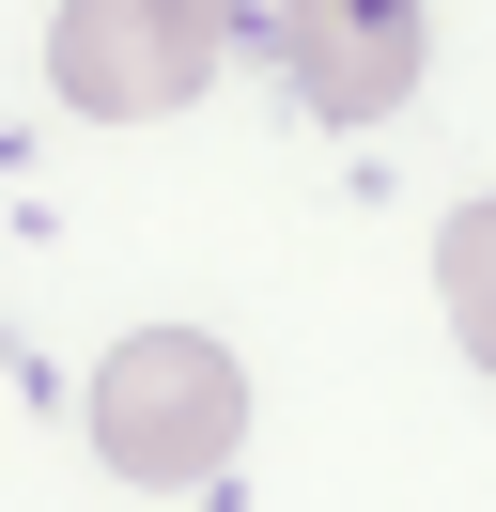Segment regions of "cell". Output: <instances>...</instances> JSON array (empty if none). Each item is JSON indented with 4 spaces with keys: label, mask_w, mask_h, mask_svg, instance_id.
Returning <instances> with one entry per match:
<instances>
[{
    "label": "cell",
    "mask_w": 496,
    "mask_h": 512,
    "mask_svg": "<svg viewBox=\"0 0 496 512\" xmlns=\"http://www.w3.org/2000/svg\"><path fill=\"white\" fill-rule=\"evenodd\" d=\"M248 450V373L217 326H124L109 373H93V466L140 481V497H186Z\"/></svg>",
    "instance_id": "1"
},
{
    "label": "cell",
    "mask_w": 496,
    "mask_h": 512,
    "mask_svg": "<svg viewBox=\"0 0 496 512\" xmlns=\"http://www.w3.org/2000/svg\"><path fill=\"white\" fill-rule=\"evenodd\" d=\"M47 78H62L78 125H171L217 78V16H186V0H62L47 16Z\"/></svg>",
    "instance_id": "2"
},
{
    "label": "cell",
    "mask_w": 496,
    "mask_h": 512,
    "mask_svg": "<svg viewBox=\"0 0 496 512\" xmlns=\"http://www.w3.org/2000/svg\"><path fill=\"white\" fill-rule=\"evenodd\" d=\"M264 32H279V63H295V94L326 109V125H388V109L419 94L434 16L419 0H264Z\"/></svg>",
    "instance_id": "3"
},
{
    "label": "cell",
    "mask_w": 496,
    "mask_h": 512,
    "mask_svg": "<svg viewBox=\"0 0 496 512\" xmlns=\"http://www.w3.org/2000/svg\"><path fill=\"white\" fill-rule=\"evenodd\" d=\"M434 295H450V342H465V357L496 373V187L465 202L450 233H434Z\"/></svg>",
    "instance_id": "4"
},
{
    "label": "cell",
    "mask_w": 496,
    "mask_h": 512,
    "mask_svg": "<svg viewBox=\"0 0 496 512\" xmlns=\"http://www.w3.org/2000/svg\"><path fill=\"white\" fill-rule=\"evenodd\" d=\"M186 16H217V32H233V16H248V0H186Z\"/></svg>",
    "instance_id": "5"
}]
</instances>
